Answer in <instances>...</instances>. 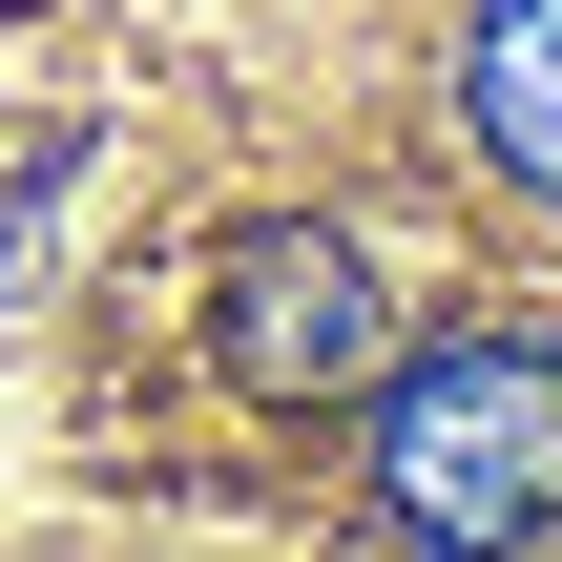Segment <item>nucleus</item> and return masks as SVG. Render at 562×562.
<instances>
[{
	"instance_id": "nucleus-1",
	"label": "nucleus",
	"mask_w": 562,
	"mask_h": 562,
	"mask_svg": "<svg viewBox=\"0 0 562 562\" xmlns=\"http://www.w3.org/2000/svg\"><path fill=\"white\" fill-rule=\"evenodd\" d=\"M375 521L417 562H521L562 521V355L542 334L375 355Z\"/></svg>"
},
{
	"instance_id": "nucleus-2",
	"label": "nucleus",
	"mask_w": 562,
	"mask_h": 562,
	"mask_svg": "<svg viewBox=\"0 0 562 562\" xmlns=\"http://www.w3.org/2000/svg\"><path fill=\"white\" fill-rule=\"evenodd\" d=\"M209 355H229L271 417H334V396H375V355H396V271H375L334 209H271V229H229V271H209Z\"/></svg>"
},
{
	"instance_id": "nucleus-3",
	"label": "nucleus",
	"mask_w": 562,
	"mask_h": 562,
	"mask_svg": "<svg viewBox=\"0 0 562 562\" xmlns=\"http://www.w3.org/2000/svg\"><path fill=\"white\" fill-rule=\"evenodd\" d=\"M459 125L501 146V188L562 209V0H480V42H459Z\"/></svg>"
}]
</instances>
